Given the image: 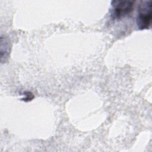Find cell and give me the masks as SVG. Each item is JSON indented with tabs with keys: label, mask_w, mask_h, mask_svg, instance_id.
Masks as SVG:
<instances>
[{
	"label": "cell",
	"mask_w": 152,
	"mask_h": 152,
	"mask_svg": "<svg viewBox=\"0 0 152 152\" xmlns=\"http://www.w3.org/2000/svg\"><path fill=\"white\" fill-rule=\"evenodd\" d=\"M151 2L146 1L141 5L138 10L136 23L140 30L149 28L151 22Z\"/></svg>",
	"instance_id": "1"
},
{
	"label": "cell",
	"mask_w": 152,
	"mask_h": 152,
	"mask_svg": "<svg viewBox=\"0 0 152 152\" xmlns=\"http://www.w3.org/2000/svg\"><path fill=\"white\" fill-rule=\"evenodd\" d=\"M111 17L113 20L127 16L134 10V2L131 1H113Z\"/></svg>",
	"instance_id": "2"
}]
</instances>
